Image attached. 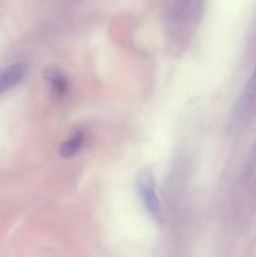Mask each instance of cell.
<instances>
[{"instance_id":"6da1fadb","label":"cell","mask_w":256,"mask_h":257,"mask_svg":"<svg viewBox=\"0 0 256 257\" xmlns=\"http://www.w3.org/2000/svg\"><path fill=\"white\" fill-rule=\"evenodd\" d=\"M202 4L197 2H176L167 12V29L176 47L181 48L190 40L200 18Z\"/></svg>"},{"instance_id":"7a4b0ae2","label":"cell","mask_w":256,"mask_h":257,"mask_svg":"<svg viewBox=\"0 0 256 257\" xmlns=\"http://www.w3.org/2000/svg\"><path fill=\"white\" fill-rule=\"evenodd\" d=\"M137 191L148 215H150L156 222H162V206H161L160 197L157 196V187H156V180L152 171L145 170L138 175Z\"/></svg>"},{"instance_id":"3957f363","label":"cell","mask_w":256,"mask_h":257,"mask_svg":"<svg viewBox=\"0 0 256 257\" xmlns=\"http://www.w3.org/2000/svg\"><path fill=\"white\" fill-rule=\"evenodd\" d=\"M25 73L27 65L24 63H15L0 70V95L19 84L24 79Z\"/></svg>"},{"instance_id":"277c9868","label":"cell","mask_w":256,"mask_h":257,"mask_svg":"<svg viewBox=\"0 0 256 257\" xmlns=\"http://www.w3.org/2000/svg\"><path fill=\"white\" fill-rule=\"evenodd\" d=\"M85 136L83 132H77L65 141L59 148V153L63 158H70L73 156L77 155L80 150H82L83 145H84Z\"/></svg>"},{"instance_id":"5b68a950","label":"cell","mask_w":256,"mask_h":257,"mask_svg":"<svg viewBox=\"0 0 256 257\" xmlns=\"http://www.w3.org/2000/svg\"><path fill=\"white\" fill-rule=\"evenodd\" d=\"M45 78H47V82L49 83L50 88H52V92H54L58 97L67 93L68 80L59 70H49V72L45 73Z\"/></svg>"},{"instance_id":"8992f818","label":"cell","mask_w":256,"mask_h":257,"mask_svg":"<svg viewBox=\"0 0 256 257\" xmlns=\"http://www.w3.org/2000/svg\"><path fill=\"white\" fill-rule=\"evenodd\" d=\"M256 97V67L246 84L245 90H243V99L245 102H251Z\"/></svg>"},{"instance_id":"52a82bcc","label":"cell","mask_w":256,"mask_h":257,"mask_svg":"<svg viewBox=\"0 0 256 257\" xmlns=\"http://www.w3.org/2000/svg\"><path fill=\"white\" fill-rule=\"evenodd\" d=\"M255 155H256V146H255Z\"/></svg>"}]
</instances>
